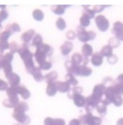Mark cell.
Instances as JSON below:
<instances>
[{
	"label": "cell",
	"mask_w": 123,
	"mask_h": 125,
	"mask_svg": "<svg viewBox=\"0 0 123 125\" xmlns=\"http://www.w3.org/2000/svg\"><path fill=\"white\" fill-rule=\"evenodd\" d=\"M18 55L20 57V59L23 61L24 62V66H25V69L28 73L32 74L33 70L35 69V63H34V60H33V57H34V54L31 52V50L29 49L28 44H25V43H22L19 49H18Z\"/></svg>",
	"instance_id": "obj_1"
},
{
	"label": "cell",
	"mask_w": 123,
	"mask_h": 125,
	"mask_svg": "<svg viewBox=\"0 0 123 125\" xmlns=\"http://www.w3.org/2000/svg\"><path fill=\"white\" fill-rule=\"evenodd\" d=\"M6 31H9L11 34H14V33H18L20 32V26L18 23L14 22V23H11V24H8L5 28Z\"/></svg>",
	"instance_id": "obj_29"
},
{
	"label": "cell",
	"mask_w": 123,
	"mask_h": 125,
	"mask_svg": "<svg viewBox=\"0 0 123 125\" xmlns=\"http://www.w3.org/2000/svg\"><path fill=\"white\" fill-rule=\"evenodd\" d=\"M78 119L80 120L81 125H102V118L93 115L92 113L81 115Z\"/></svg>",
	"instance_id": "obj_3"
},
{
	"label": "cell",
	"mask_w": 123,
	"mask_h": 125,
	"mask_svg": "<svg viewBox=\"0 0 123 125\" xmlns=\"http://www.w3.org/2000/svg\"><path fill=\"white\" fill-rule=\"evenodd\" d=\"M98 101L92 96V94L90 96L87 97V101H86V106H85V109L87 113H92L93 110L96 108V106L98 105Z\"/></svg>",
	"instance_id": "obj_10"
},
{
	"label": "cell",
	"mask_w": 123,
	"mask_h": 125,
	"mask_svg": "<svg viewBox=\"0 0 123 125\" xmlns=\"http://www.w3.org/2000/svg\"><path fill=\"white\" fill-rule=\"evenodd\" d=\"M83 8H84V12H83L84 14H86L91 19L92 18H95V13H94L93 9H91L90 6H83Z\"/></svg>",
	"instance_id": "obj_39"
},
{
	"label": "cell",
	"mask_w": 123,
	"mask_h": 125,
	"mask_svg": "<svg viewBox=\"0 0 123 125\" xmlns=\"http://www.w3.org/2000/svg\"><path fill=\"white\" fill-rule=\"evenodd\" d=\"M9 86H8V83L5 82L4 80L0 79V92H6L8 90Z\"/></svg>",
	"instance_id": "obj_48"
},
{
	"label": "cell",
	"mask_w": 123,
	"mask_h": 125,
	"mask_svg": "<svg viewBox=\"0 0 123 125\" xmlns=\"http://www.w3.org/2000/svg\"><path fill=\"white\" fill-rule=\"evenodd\" d=\"M18 94L23 98V100L29 99L31 96L30 91L25 86H18Z\"/></svg>",
	"instance_id": "obj_24"
},
{
	"label": "cell",
	"mask_w": 123,
	"mask_h": 125,
	"mask_svg": "<svg viewBox=\"0 0 123 125\" xmlns=\"http://www.w3.org/2000/svg\"><path fill=\"white\" fill-rule=\"evenodd\" d=\"M38 48H41V49L44 52V54H45L47 57H51L52 54H53V51H54L53 47L50 46L49 44H45V43H43L41 46L38 47Z\"/></svg>",
	"instance_id": "obj_35"
},
{
	"label": "cell",
	"mask_w": 123,
	"mask_h": 125,
	"mask_svg": "<svg viewBox=\"0 0 123 125\" xmlns=\"http://www.w3.org/2000/svg\"><path fill=\"white\" fill-rule=\"evenodd\" d=\"M40 67H41V70H49V69H51V67H52V62H50V61H46L45 62H43L42 64H41L40 65Z\"/></svg>",
	"instance_id": "obj_47"
},
{
	"label": "cell",
	"mask_w": 123,
	"mask_h": 125,
	"mask_svg": "<svg viewBox=\"0 0 123 125\" xmlns=\"http://www.w3.org/2000/svg\"><path fill=\"white\" fill-rule=\"evenodd\" d=\"M6 94L8 95V97H15L18 95V87H13V86H9L8 90L6 91Z\"/></svg>",
	"instance_id": "obj_36"
},
{
	"label": "cell",
	"mask_w": 123,
	"mask_h": 125,
	"mask_svg": "<svg viewBox=\"0 0 123 125\" xmlns=\"http://www.w3.org/2000/svg\"><path fill=\"white\" fill-rule=\"evenodd\" d=\"M56 27L59 29V30H64L65 28H66V22H65V20L63 19V18H62V17H59L57 20H56Z\"/></svg>",
	"instance_id": "obj_38"
},
{
	"label": "cell",
	"mask_w": 123,
	"mask_h": 125,
	"mask_svg": "<svg viewBox=\"0 0 123 125\" xmlns=\"http://www.w3.org/2000/svg\"><path fill=\"white\" fill-rule=\"evenodd\" d=\"M105 8H106V6H99V5H97V6L93 7V11H94V13H101Z\"/></svg>",
	"instance_id": "obj_52"
},
{
	"label": "cell",
	"mask_w": 123,
	"mask_h": 125,
	"mask_svg": "<svg viewBox=\"0 0 123 125\" xmlns=\"http://www.w3.org/2000/svg\"><path fill=\"white\" fill-rule=\"evenodd\" d=\"M77 38L83 43H88V42L93 41L96 38V33L94 31H87L86 28L82 27L81 25L78 26L76 29Z\"/></svg>",
	"instance_id": "obj_2"
},
{
	"label": "cell",
	"mask_w": 123,
	"mask_h": 125,
	"mask_svg": "<svg viewBox=\"0 0 123 125\" xmlns=\"http://www.w3.org/2000/svg\"><path fill=\"white\" fill-rule=\"evenodd\" d=\"M1 28H2V21L0 20V29H1Z\"/></svg>",
	"instance_id": "obj_57"
},
{
	"label": "cell",
	"mask_w": 123,
	"mask_h": 125,
	"mask_svg": "<svg viewBox=\"0 0 123 125\" xmlns=\"http://www.w3.org/2000/svg\"><path fill=\"white\" fill-rule=\"evenodd\" d=\"M9 47H10V43H9L8 42H0V57H3V56H4L5 50L9 49Z\"/></svg>",
	"instance_id": "obj_42"
},
{
	"label": "cell",
	"mask_w": 123,
	"mask_h": 125,
	"mask_svg": "<svg viewBox=\"0 0 123 125\" xmlns=\"http://www.w3.org/2000/svg\"><path fill=\"white\" fill-rule=\"evenodd\" d=\"M120 42H121V41H119L117 38L113 37V38H111V39L109 40L108 44H109L110 46H112L113 48H116V47H118L120 45Z\"/></svg>",
	"instance_id": "obj_40"
},
{
	"label": "cell",
	"mask_w": 123,
	"mask_h": 125,
	"mask_svg": "<svg viewBox=\"0 0 123 125\" xmlns=\"http://www.w3.org/2000/svg\"><path fill=\"white\" fill-rule=\"evenodd\" d=\"M32 16H33V18H34L35 20H37V21H41V20L44 18V14H43V12H42L41 9H36V10H34Z\"/></svg>",
	"instance_id": "obj_34"
},
{
	"label": "cell",
	"mask_w": 123,
	"mask_h": 125,
	"mask_svg": "<svg viewBox=\"0 0 123 125\" xmlns=\"http://www.w3.org/2000/svg\"><path fill=\"white\" fill-rule=\"evenodd\" d=\"M84 56L82 55V54H80V53H74L72 56H71V59H70V61L72 62V63L74 64V65H82L83 64V62H84Z\"/></svg>",
	"instance_id": "obj_23"
},
{
	"label": "cell",
	"mask_w": 123,
	"mask_h": 125,
	"mask_svg": "<svg viewBox=\"0 0 123 125\" xmlns=\"http://www.w3.org/2000/svg\"><path fill=\"white\" fill-rule=\"evenodd\" d=\"M41 71H42V70L41 69L40 66H36V67H35V69H34L33 72H32V76H33V78L35 79V81H37V82H41V81L44 80V75L42 74Z\"/></svg>",
	"instance_id": "obj_22"
},
{
	"label": "cell",
	"mask_w": 123,
	"mask_h": 125,
	"mask_svg": "<svg viewBox=\"0 0 123 125\" xmlns=\"http://www.w3.org/2000/svg\"><path fill=\"white\" fill-rule=\"evenodd\" d=\"M79 21H80V25H81L82 27H84V28L90 26V24H91V18L87 16L86 14H84V13H83V15L81 16Z\"/></svg>",
	"instance_id": "obj_33"
},
{
	"label": "cell",
	"mask_w": 123,
	"mask_h": 125,
	"mask_svg": "<svg viewBox=\"0 0 123 125\" xmlns=\"http://www.w3.org/2000/svg\"><path fill=\"white\" fill-rule=\"evenodd\" d=\"M8 16H9V14L6 10H0V20L1 21L6 20L8 18Z\"/></svg>",
	"instance_id": "obj_50"
},
{
	"label": "cell",
	"mask_w": 123,
	"mask_h": 125,
	"mask_svg": "<svg viewBox=\"0 0 123 125\" xmlns=\"http://www.w3.org/2000/svg\"><path fill=\"white\" fill-rule=\"evenodd\" d=\"M2 69L4 71L5 77L9 79L13 75V66H12V62H2Z\"/></svg>",
	"instance_id": "obj_19"
},
{
	"label": "cell",
	"mask_w": 123,
	"mask_h": 125,
	"mask_svg": "<svg viewBox=\"0 0 123 125\" xmlns=\"http://www.w3.org/2000/svg\"><path fill=\"white\" fill-rule=\"evenodd\" d=\"M112 104H113V105L116 106V107H120V106H122V104H123L122 96H120V95H116V96L113 98Z\"/></svg>",
	"instance_id": "obj_44"
},
{
	"label": "cell",
	"mask_w": 123,
	"mask_h": 125,
	"mask_svg": "<svg viewBox=\"0 0 123 125\" xmlns=\"http://www.w3.org/2000/svg\"><path fill=\"white\" fill-rule=\"evenodd\" d=\"M73 49V43L71 42H64L61 46H60V51H61L62 55L63 56H67L69 55V53L72 51Z\"/></svg>",
	"instance_id": "obj_16"
},
{
	"label": "cell",
	"mask_w": 123,
	"mask_h": 125,
	"mask_svg": "<svg viewBox=\"0 0 123 125\" xmlns=\"http://www.w3.org/2000/svg\"><path fill=\"white\" fill-rule=\"evenodd\" d=\"M9 49H10V52L12 53V54H15V53H18V49H19V45L15 42H12L11 43H10V47H9Z\"/></svg>",
	"instance_id": "obj_45"
},
{
	"label": "cell",
	"mask_w": 123,
	"mask_h": 125,
	"mask_svg": "<svg viewBox=\"0 0 123 125\" xmlns=\"http://www.w3.org/2000/svg\"><path fill=\"white\" fill-rule=\"evenodd\" d=\"M68 125H81V122H80V120L78 118H73V119H71L69 121Z\"/></svg>",
	"instance_id": "obj_53"
},
{
	"label": "cell",
	"mask_w": 123,
	"mask_h": 125,
	"mask_svg": "<svg viewBox=\"0 0 123 125\" xmlns=\"http://www.w3.org/2000/svg\"><path fill=\"white\" fill-rule=\"evenodd\" d=\"M112 33L114 35L115 38H117L119 41L123 39V23L121 21H115L113 25Z\"/></svg>",
	"instance_id": "obj_8"
},
{
	"label": "cell",
	"mask_w": 123,
	"mask_h": 125,
	"mask_svg": "<svg viewBox=\"0 0 123 125\" xmlns=\"http://www.w3.org/2000/svg\"><path fill=\"white\" fill-rule=\"evenodd\" d=\"M68 8V6H63V5H56V6H52L51 10L55 15L62 16L65 13V9Z\"/></svg>",
	"instance_id": "obj_25"
},
{
	"label": "cell",
	"mask_w": 123,
	"mask_h": 125,
	"mask_svg": "<svg viewBox=\"0 0 123 125\" xmlns=\"http://www.w3.org/2000/svg\"><path fill=\"white\" fill-rule=\"evenodd\" d=\"M64 81L67 82L71 87H76L78 85V80L76 79V76L71 74V73H67L64 76Z\"/></svg>",
	"instance_id": "obj_28"
},
{
	"label": "cell",
	"mask_w": 123,
	"mask_h": 125,
	"mask_svg": "<svg viewBox=\"0 0 123 125\" xmlns=\"http://www.w3.org/2000/svg\"><path fill=\"white\" fill-rule=\"evenodd\" d=\"M121 42H123V39H122V40H121Z\"/></svg>",
	"instance_id": "obj_59"
},
{
	"label": "cell",
	"mask_w": 123,
	"mask_h": 125,
	"mask_svg": "<svg viewBox=\"0 0 123 125\" xmlns=\"http://www.w3.org/2000/svg\"><path fill=\"white\" fill-rule=\"evenodd\" d=\"M95 24L100 32H106L110 28V21L107 17L103 15H98L94 18Z\"/></svg>",
	"instance_id": "obj_4"
},
{
	"label": "cell",
	"mask_w": 123,
	"mask_h": 125,
	"mask_svg": "<svg viewBox=\"0 0 123 125\" xmlns=\"http://www.w3.org/2000/svg\"><path fill=\"white\" fill-rule=\"evenodd\" d=\"M43 44V40H42V37L40 35V34H36V36L34 37L33 41H32V45L35 46L36 48L41 46Z\"/></svg>",
	"instance_id": "obj_32"
},
{
	"label": "cell",
	"mask_w": 123,
	"mask_h": 125,
	"mask_svg": "<svg viewBox=\"0 0 123 125\" xmlns=\"http://www.w3.org/2000/svg\"><path fill=\"white\" fill-rule=\"evenodd\" d=\"M111 103L108 101L106 98H104V99H102L99 103H98V105L96 106V111H97V113L101 115V116H105L106 115V114H107V107L108 105H110Z\"/></svg>",
	"instance_id": "obj_12"
},
{
	"label": "cell",
	"mask_w": 123,
	"mask_h": 125,
	"mask_svg": "<svg viewBox=\"0 0 123 125\" xmlns=\"http://www.w3.org/2000/svg\"><path fill=\"white\" fill-rule=\"evenodd\" d=\"M56 85H57V89L58 92L61 94H68L69 91H71V86L65 82V81H56Z\"/></svg>",
	"instance_id": "obj_15"
},
{
	"label": "cell",
	"mask_w": 123,
	"mask_h": 125,
	"mask_svg": "<svg viewBox=\"0 0 123 125\" xmlns=\"http://www.w3.org/2000/svg\"><path fill=\"white\" fill-rule=\"evenodd\" d=\"M19 102L20 101H19L18 96H15V97H8V98L4 99L2 101V104L6 108H9V109L10 108H13V109H15V107L18 105Z\"/></svg>",
	"instance_id": "obj_11"
},
{
	"label": "cell",
	"mask_w": 123,
	"mask_h": 125,
	"mask_svg": "<svg viewBox=\"0 0 123 125\" xmlns=\"http://www.w3.org/2000/svg\"><path fill=\"white\" fill-rule=\"evenodd\" d=\"M14 125H22V124H19V123H16V124H14Z\"/></svg>",
	"instance_id": "obj_58"
},
{
	"label": "cell",
	"mask_w": 123,
	"mask_h": 125,
	"mask_svg": "<svg viewBox=\"0 0 123 125\" xmlns=\"http://www.w3.org/2000/svg\"><path fill=\"white\" fill-rule=\"evenodd\" d=\"M8 82H9V85L10 86H13V87H18L20 86V77L18 74L16 73H13V75L8 79Z\"/></svg>",
	"instance_id": "obj_27"
},
{
	"label": "cell",
	"mask_w": 123,
	"mask_h": 125,
	"mask_svg": "<svg viewBox=\"0 0 123 125\" xmlns=\"http://www.w3.org/2000/svg\"><path fill=\"white\" fill-rule=\"evenodd\" d=\"M82 55L85 57V58H89V57H92L93 55V48L90 43H84L83 46H82Z\"/></svg>",
	"instance_id": "obj_21"
},
{
	"label": "cell",
	"mask_w": 123,
	"mask_h": 125,
	"mask_svg": "<svg viewBox=\"0 0 123 125\" xmlns=\"http://www.w3.org/2000/svg\"><path fill=\"white\" fill-rule=\"evenodd\" d=\"M67 97L73 100L74 105L77 106L78 108H83V107H85V106H86L87 97H85V96H84V95H82V94H69V93H68Z\"/></svg>",
	"instance_id": "obj_6"
},
{
	"label": "cell",
	"mask_w": 123,
	"mask_h": 125,
	"mask_svg": "<svg viewBox=\"0 0 123 125\" xmlns=\"http://www.w3.org/2000/svg\"><path fill=\"white\" fill-rule=\"evenodd\" d=\"M116 125H123V117H120L119 119H117Z\"/></svg>",
	"instance_id": "obj_55"
},
{
	"label": "cell",
	"mask_w": 123,
	"mask_h": 125,
	"mask_svg": "<svg viewBox=\"0 0 123 125\" xmlns=\"http://www.w3.org/2000/svg\"><path fill=\"white\" fill-rule=\"evenodd\" d=\"M107 61L110 64H115V63L117 62V61H118V58H117L116 55H112L111 57L108 58Z\"/></svg>",
	"instance_id": "obj_49"
},
{
	"label": "cell",
	"mask_w": 123,
	"mask_h": 125,
	"mask_svg": "<svg viewBox=\"0 0 123 125\" xmlns=\"http://www.w3.org/2000/svg\"><path fill=\"white\" fill-rule=\"evenodd\" d=\"M116 83H119V84L123 85V73L122 74H119V75L117 76V78H116Z\"/></svg>",
	"instance_id": "obj_54"
},
{
	"label": "cell",
	"mask_w": 123,
	"mask_h": 125,
	"mask_svg": "<svg viewBox=\"0 0 123 125\" xmlns=\"http://www.w3.org/2000/svg\"><path fill=\"white\" fill-rule=\"evenodd\" d=\"M13 118H15V120L22 125H28L30 123L31 119L30 117L25 114V113H18V112H13L12 114Z\"/></svg>",
	"instance_id": "obj_7"
},
{
	"label": "cell",
	"mask_w": 123,
	"mask_h": 125,
	"mask_svg": "<svg viewBox=\"0 0 123 125\" xmlns=\"http://www.w3.org/2000/svg\"><path fill=\"white\" fill-rule=\"evenodd\" d=\"M106 89H107V87L105 85H103L102 83L101 84H98V85H95L94 88H93L92 95L98 102H100L103 99V95H105Z\"/></svg>",
	"instance_id": "obj_5"
},
{
	"label": "cell",
	"mask_w": 123,
	"mask_h": 125,
	"mask_svg": "<svg viewBox=\"0 0 123 125\" xmlns=\"http://www.w3.org/2000/svg\"><path fill=\"white\" fill-rule=\"evenodd\" d=\"M100 53L102 54V56L103 57H111L112 55H113V48L112 46H110L109 44L107 45H104V46L101 48V50H100Z\"/></svg>",
	"instance_id": "obj_26"
},
{
	"label": "cell",
	"mask_w": 123,
	"mask_h": 125,
	"mask_svg": "<svg viewBox=\"0 0 123 125\" xmlns=\"http://www.w3.org/2000/svg\"><path fill=\"white\" fill-rule=\"evenodd\" d=\"M92 73V69L88 65H78L75 71V76H82V77H88Z\"/></svg>",
	"instance_id": "obj_9"
},
{
	"label": "cell",
	"mask_w": 123,
	"mask_h": 125,
	"mask_svg": "<svg viewBox=\"0 0 123 125\" xmlns=\"http://www.w3.org/2000/svg\"><path fill=\"white\" fill-rule=\"evenodd\" d=\"M113 91L117 94V95H123V85L119 84V83H114L113 86H111Z\"/></svg>",
	"instance_id": "obj_37"
},
{
	"label": "cell",
	"mask_w": 123,
	"mask_h": 125,
	"mask_svg": "<svg viewBox=\"0 0 123 125\" xmlns=\"http://www.w3.org/2000/svg\"><path fill=\"white\" fill-rule=\"evenodd\" d=\"M103 60H104V57L102 56V54L100 52H95L93 53V55L91 58V62L94 66H100L103 63Z\"/></svg>",
	"instance_id": "obj_17"
},
{
	"label": "cell",
	"mask_w": 123,
	"mask_h": 125,
	"mask_svg": "<svg viewBox=\"0 0 123 125\" xmlns=\"http://www.w3.org/2000/svg\"><path fill=\"white\" fill-rule=\"evenodd\" d=\"M36 31L34 30V29H30V30H28V31L24 32L23 34H21V36H20V40L22 41V42L23 43H25V44H28L30 42L33 41V39H34V37L36 36Z\"/></svg>",
	"instance_id": "obj_13"
},
{
	"label": "cell",
	"mask_w": 123,
	"mask_h": 125,
	"mask_svg": "<svg viewBox=\"0 0 123 125\" xmlns=\"http://www.w3.org/2000/svg\"><path fill=\"white\" fill-rule=\"evenodd\" d=\"M71 92H72V94H82V93H83V88H82V87H78V86L73 87V88L71 89Z\"/></svg>",
	"instance_id": "obj_51"
},
{
	"label": "cell",
	"mask_w": 123,
	"mask_h": 125,
	"mask_svg": "<svg viewBox=\"0 0 123 125\" xmlns=\"http://www.w3.org/2000/svg\"><path fill=\"white\" fill-rule=\"evenodd\" d=\"M58 79V73L56 71H51L48 72L46 75H44V81L46 83H52V82H56V80Z\"/></svg>",
	"instance_id": "obj_30"
},
{
	"label": "cell",
	"mask_w": 123,
	"mask_h": 125,
	"mask_svg": "<svg viewBox=\"0 0 123 125\" xmlns=\"http://www.w3.org/2000/svg\"><path fill=\"white\" fill-rule=\"evenodd\" d=\"M115 82L113 81V79L111 78V77H106V78L103 79V82H102V84L103 85H105L106 87H111V86H113V84H114Z\"/></svg>",
	"instance_id": "obj_46"
},
{
	"label": "cell",
	"mask_w": 123,
	"mask_h": 125,
	"mask_svg": "<svg viewBox=\"0 0 123 125\" xmlns=\"http://www.w3.org/2000/svg\"><path fill=\"white\" fill-rule=\"evenodd\" d=\"M34 58H35L36 62H38L39 66H40L41 64H42L43 62H46V58H47V56L44 54V52H43L41 48H37L36 51H35V53H34Z\"/></svg>",
	"instance_id": "obj_14"
},
{
	"label": "cell",
	"mask_w": 123,
	"mask_h": 125,
	"mask_svg": "<svg viewBox=\"0 0 123 125\" xmlns=\"http://www.w3.org/2000/svg\"><path fill=\"white\" fill-rule=\"evenodd\" d=\"M2 68V58L0 57V69Z\"/></svg>",
	"instance_id": "obj_56"
},
{
	"label": "cell",
	"mask_w": 123,
	"mask_h": 125,
	"mask_svg": "<svg viewBox=\"0 0 123 125\" xmlns=\"http://www.w3.org/2000/svg\"><path fill=\"white\" fill-rule=\"evenodd\" d=\"M11 33L9 31H3L0 33V42H8L9 38L11 37Z\"/></svg>",
	"instance_id": "obj_41"
},
{
	"label": "cell",
	"mask_w": 123,
	"mask_h": 125,
	"mask_svg": "<svg viewBox=\"0 0 123 125\" xmlns=\"http://www.w3.org/2000/svg\"><path fill=\"white\" fill-rule=\"evenodd\" d=\"M29 110V106L26 102L21 101L18 103V105L14 109V112H18V113H26Z\"/></svg>",
	"instance_id": "obj_31"
},
{
	"label": "cell",
	"mask_w": 123,
	"mask_h": 125,
	"mask_svg": "<svg viewBox=\"0 0 123 125\" xmlns=\"http://www.w3.org/2000/svg\"><path fill=\"white\" fill-rule=\"evenodd\" d=\"M44 125H65V121L62 118H52L45 117L43 120Z\"/></svg>",
	"instance_id": "obj_18"
},
{
	"label": "cell",
	"mask_w": 123,
	"mask_h": 125,
	"mask_svg": "<svg viewBox=\"0 0 123 125\" xmlns=\"http://www.w3.org/2000/svg\"><path fill=\"white\" fill-rule=\"evenodd\" d=\"M46 94L50 97L56 95V94L58 93V89H57V85L56 82H52V83H48L46 86Z\"/></svg>",
	"instance_id": "obj_20"
},
{
	"label": "cell",
	"mask_w": 123,
	"mask_h": 125,
	"mask_svg": "<svg viewBox=\"0 0 123 125\" xmlns=\"http://www.w3.org/2000/svg\"><path fill=\"white\" fill-rule=\"evenodd\" d=\"M65 38H66V40H67L68 42L73 41V40H75L77 38V33L75 31H73V30H69V31L66 32Z\"/></svg>",
	"instance_id": "obj_43"
}]
</instances>
